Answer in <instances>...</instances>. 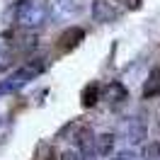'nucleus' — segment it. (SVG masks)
<instances>
[{"label": "nucleus", "mask_w": 160, "mask_h": 160, "mask_svg": "<svg viewBox=\"0 0 160 160\" xmlns=\"http://www.w3.org/2000/svg\"><path fill=\"white\" fill-rule=\"evenodd\" d=\"M80 41H85V29H82V27H68L66 32H61V37H58V49L68 53V51L78 49Z\"/></svg>", "instance_id": "4"}, {"label": "nucleus", "mask_w": 160, "mask_h": 160, "mask_svg": "<svg viewBox=\"0 0 160 160\" xmlns=\"http://www.w3.org/2000/svg\"><path fill=\"white\" fill-rule=\"evenodd\" d=\"M92 17H95V22L107 24V22H114L119 17V10L112 5L109 0H95L92 2Z\"/></svg>", "instance_id": "5"}, {"label": "nucleus", "mask_w": 160, "mask_h": 160, "mask_svg": "<svg viewBox=\"0 0 160 160\" xmlns=\"http://www.w3.org/2000/svg\"><path fill=\"white\" fill-rule=\"evenodd\" d=\"M61 160H82V155H80L78 150H66V153L61 155Z\"/></svg>", "instance_id": "15"}, {"label": "nucleus", "mask_w": 160, "mask_h": 160, "mask_svg": "<svg viewBox=\"0 0 160 160\" xmlns=\"http://www.w3.org/2000/svg\"><path fill=\"white\" fill-rule=\"evenodd\" d=\"M158 95H160V68H155L150 73L148 82L143 85V97L150 100V97H158Z\"/></svg>", "instance_id": "10"}, {"label": "nucleus", "mask_w": 160, "mask_h": 160, "mask_svg": "<svg viewBox=\"0 0 160 160\" xmlns=\"http://www.w3.org/2000/svg\"><path fill=\"white\" fill-rule=\"evenodd\" d=\"M37 160H53V148L49 143H39L37 148Z\"/></svg>", "instance_id": "12"}, {"label": "nucleus", "mask_w": 160, "mask_h": 160, "mask_svg": "<svg viewBox=\"0 0 160 160\" xmlns=\"http://www.w3.org/2000/svg\"><path fill=\"white\" fill-rule=\"evenodd\" d=\"M114 133H100V136H95V150H97V155H109L112 150H114Z\"/></svg>", "instance_id": "9"}, {"label": "nucleus", "mask_w": 160, "mask_h": 160, "mask_svg": "<svg viewBox=\"0 0 160 160\" xmlns=\"http://www.w3.org/2000/svg\"><path fill=\"white\" fill-rule=\"evenodd\" d=\"M143 160H160V143H148L143 148Z\"/></svg>", "instance_id": "11"}, {"label": "nucleus", "mask_w": 160, "mask_h": 160, "mask_svg": "<svg viewBox=\"0 0 160 160\" xmlns=\"http://www.w3.org/2000/svg\"><path fill=\"white\" fill-rule=\"evenodd\" d=\"M15 17H17V22L24 24V27H39V24H44V20H46V10L39 8L37 2L22 0L20 5H17V10H15Z\"/></svg>", "instance_id": "2"}, {"label": "nucleus", "mask_w": 160, "mask_h": 160, "mask_svg": "<svg viewBox=\"0 0 160 160\" xmlns=\"http://www.w3.org/2000/svg\"><path fill=\"white\" fill-rule=\"evenodd\" d=\"M100 92H102L100 82H90V85H85L82 92H80V104H82L85 109H88V107H95V104L100 102Z\"/></svg>", "instance_id": "8"}, {"label": "nucleus", "mask_w": 160, "mask_h": 160, "mask_svg": "<svg viewBox=\"0 0 160 160\" xmlns=\"http://www.w3.org/2000/svg\"><path fill=\"white\" fill-rule=\"evenodd\" d=\"M114 2H121V5L129 8V10H138L141 8V0H114Z\"/></svg>", "instance_id": "14"}, {"label": "nucleus", "mask_w": 160, "mask_h": 160, "mask_svg": "<svg viewBox=\"0 0 160 160\" xmlns=\"http://www.w3.org/2000/svg\"><path fill=\"white\" fill-rule=\"evenodd\" d=\"M146 124L141 119H136V117H131L126 124H124V136H126V141L129 143H141V141L146 138Z\"/></svg>", "instance_id": "6"}, {"label": "nucleus", "mask_w": 160, "mask_h": 160, "mask_svg": "<svg viewBox=\"0 0 160 160\" xmlns=\"http://www.w3.org/2000/svg\"><path fill=\"white\" fill-rule=\"evenodd\" d=\"M68 126L73 129V143H75L78 153L80 155H90L95 150V131L88 124H82V121H73Z\"/></svg>", "instance_id": "3"}, {"label": "nucleus", "mask_w": 160, "mask_h": 160, "mask_svg": "<svg viewBox=\"0 0 160 160\" xmlns=\"http://www.w3.org/2000/svg\"><path fill=\"white\" fill-rule=\"evenodd\" d=\"M114 160H138V155H136L133 150H121V153H117Z\"/></svg>", "instance_id": "13"}, {"label": "nucleus", "mask_w": 160, "mask_h": 160, "mask_svg": "<svg viewBox=\"0 0 160 160\" xmlns=\"http://www.w3.org/2000/svg\"><path fill=\"white\" fill-rule=\"evenodd\" d=\"M82 160H100V158H97V155H92V153H90V155H85Z\"/></svg>", "instance_id": "16"}, {"label": "nucleus", "mask_w": 160, "mask_h": 160, "mask_svg": "<svg viewBox=\"0 0 160 160\" xmlns=\"http://www.w3.org/2000/svg\"><path fill=\"white\" fill-rule=\"evenodd\" d=\"M44 70H46V61H44V58H32V61H27L22 68L15 70L10 78H8V82H5L0 90H20V88H24L29 80L39 78Z\"/></svg>", "instance_id": "1"}, {"label": "nucleus", "mask_w": 160, "mask_h": 160, "mask_svg": "<svg viewBox=\"0 0 160 160\" xmlns=\"http://www.w3.org/2000/svg\"><path fill=\"white\" fill-rule=\"evenodd\" d=\"M104 97H107V102H112L114 107H119V104H124V102L129 100V90L121 85L119 80H114V82H109V85H107Z\"/></svg>", "instance_id": "7"}]
</instances>
